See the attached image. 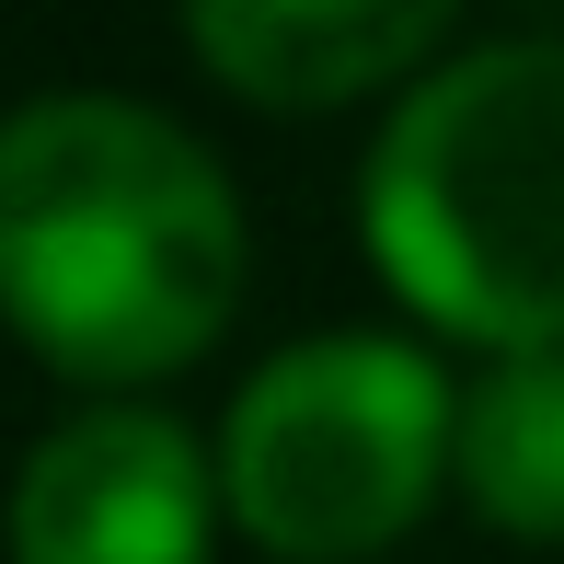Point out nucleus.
I'll return each mask as SVG.
<instances>
[{
  "instance_id": "obj_2",
  "label": "nucleus",
  "mask_w": 564,
  "mask_h": 564,
  "mask_svg": "<svg viewBox=\"0 0 564 564\" xmlns=\"http://www.w3.org/2000/svg\"><path fill=\"white\" fill-rule=\"evenodd\" d=\"M369 253L426 323L553 357L564 346V46H473L426 69L369 150Z\"/></svg>"
},
{
  "instance_id": "obj_4",
  "label": "nucleus",
  "mask_w": 564,
  "mask_h": 564,
  "mask_svg": "<svg viewBox=\"0 0 564 564\" xmlns=\"http://www.w3.org/2000/svg\"><path fill=\"white\" fill-rule=\"evenodd\" d=\"M219 484L150 403H93L46 426L12 484V564H208Z\"/></svg>"
},
{
  "instance_id": "obj_1",
  "label": "nucleus",
  "mask_w": 564,
  "mask_h": 564,
  "mask_svg": "<svg viewBox=\"0 0 564 564\" xmlns=\"http://www.w3.org/2000/svg\"><path fill=\"white\" fill-rule=\"evenodd\" d=\"M242 300V208L173 116L46 93L0 116V312L69 380L185 369Z\"/></svg>"
},
{
  "instance_id": "obj_3",
  "label": "nucleus",
  "mask_w": 564,
  "mask_h": 564,
  "mask_svg": "<svg viewBox=\"0 0 564 564\" xmlns=\"http://www.w3.org/2000/svg\"><path fill=\"white\" fill-rule=\"evenodd\" d=\"M449 380L392 335H312L289 346L219 438L230 519L289 564H357L426 519L449 473Z\"/></svg>"
},
{
  "instance_id": "obj_6",
  "label": "nucleus",
  "mask_w": 564,
  "mask_h": 564,
  "mask_svg": "<svg viewBox=\"0 0 564 564\" xmlns=\"http://www.w3.org/2000/svg\"><path fill=\"white\" fill-rule=\"evenodd\" d=\"M449 473L519 542H564V346L553 357H496L460 392L449 426Z\"/></svg>"
},
{
  "instance_id": "obj_5",
  "label": "nucleus",
  "mask_w": 564,
  "mask_h": 564,
  "mask_svg": "<svg viewBox=\"0 0 564 564\" xmlns=\"http://www.w3.org/2000/svg\"><path fill=\"white\" fill-rule=\"evenodd\" d=\"M185 35L230 93L312 116V105L380 93L415 58H438L449 12L438 0H208V12H185Z\"/></svg>"
}]
</instances>
